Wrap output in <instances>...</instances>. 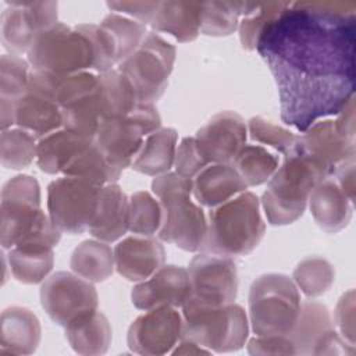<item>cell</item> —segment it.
I'll return each mask as SVG.
<instances>
[{"instance_id":"cell-1","label":"cell","mask_w":356,"mask_h":356,"mask_svg":"<svg viewBox=\"0 0 356 356\" xmlns=\"http://www.w3.org/2000/svg\"><path fill=\"white\" fill-rule=\"evenodd\" d=\"M356 4L286 1L256 50L274 76L281 120L305 132L355 97Z\"/></svg>"},{"instance_id":"cell-2","label":"cell","mask_w":356,"mask_h":356,"mask_svg":"<svg viewBox=\"0 0 356 356\" xmlns=\"http://www.w3.org/2000/svg\"><path fill=\"white\" fill-rule=\"evenodd\" d=\"M264 231L260 200L254 193L245 191L209 211L200 250L225 257L245 256L256 249Z\"/></svg>"},{"instance_id":"cell-3","label":"cell","mask_w":356,"mask_h":356,"mask_svg":"<svg viewBox=\"0 0 356 356\" xmlns=\"http://www.w3.org/2000/svg\"><path fill=\"white\" fill-rule=\"evenodd\" d=\"M298 138V136H296ZM325 172L310 160L296 142L284 154V161L267 182L261 206L271 225H286L296 221L306 210L312 189Z\"/></svg>"},{"instance_id":"cell-4","label":"cell","mask_w":356,"mask_h":356,"mask_svg":"<svg viewBox=\"0 0 356 356\" xmlns=\"http://www.w3.org/2000/svg\"><path fill=\"white\" fill-rule=\"evenodd\" d=\"M152 191L161 206L159 238L186 252L200 250L207 231V217L203 209L191 200L192 179L170 171L153 179Z\"/></svg>"},{"instance_id":"cell-5","label":"cell","mask_w":356,"mask_h":356,"mask_svg":"<svg viewBox=\"0 0 356 356\" xmlns=\"http://www.w3.org/2000/svg\"><path fill=\"white\" fill-rule=\"evenodd\" d=\"M182 337L218 353L241 349L249 334L246 312L236 303L209 306L189 298L182 305Z\"/></svg>"},{"instance_id":"cell-6","label":"cell","mask_w":356,"mask_h":356,"mask_svg":"<svg viewBox=\"0 0 356 356\" xmlns=\"http://www.w3.org/2000/svg\"><path fill=\"white\" fill-rule=\"evenodd\" d=\"M300 307L299 289L285 274L257 277L249 291V318L257 337L288 335Z\"/></svg>"},{"instance_id":"cell-7","label":"cell","mask_w":356,"mask_h":356,"mask_svg":"<svg viewBox=\"0 0 356 356\" xmlns=\"http://www.w3.org/2000/svg\"><path fill=\"white\" fill-rule=\"evenodd\" d=\"M26 54L32 70L56 75L76 74L95 67L89 38L78 26L63 22L40 32Z\"/></svg>"},{"instance_id":"cell-8","label":"cell","mask_w":356,"mask_h":356,"mask_svg":"<svg viewBox=\"0 0 356 356\" xmlns=\"http://www.w3.org/2000/svg\"><path fill=\"white\" fill-rule=\"evenodd\" d=\"M161 128V118L154 104L138 103L125 117L103 120L95 135V143L118 172L129 167L145 138Z\"/></svg>"},{"instance_id":"cell-9","label":"cell","mask_w":356,"mask_h":356,"mask_svg":"<svg viewBox=\"0 0 356 356\" xmlns=\"http://www.w3.org/2000/svg\"><path fill=\"white\" fill-rule=\"evenodd\" d=\"M0 242L11 249L29 239L50 217L40 209V186L31 175H15L1 189Z\"/></svg>"},{"instance_id":"cell-10","label":"cell","mask_w":356,"mask_h":356,"mask_svg":"<svg viewBox=\"0 0 356 356\" xmlns=\"http://www.w3.org/2000/svg\"><path fill=\"white\" fill-rule=\"evenodd\" d=\"M175 61V47L156 32H147L140 46L117 70L131 82L138 103L154 104L167 85Z\"/></svg>"},{"instance_id":"cell-11","label":"cell","mask_w":356,"mask_h":356,"mask_svg":"<svg viewBox=\"0 0 356 356\" xmlns=\"http://www.w3.org/2000/svg\"><path fill=\"white\" fill-rule=\"evenodd\" d=\"M100 185L75 177H61L47 186V211L53 224L67 234L89 231L95 218Z\"/></svg>"},{"instance_id":"cell-12","label":"cell","mask_w":356,"mask_h":356,"mask_svg":"<svg viewBox=\"0 0 356 356\" xmlns=\"http://www.w3.org/2000/svg\"><path fill=\"white\" fill-rule=\"evenodd\" d=\"M40 303L47 316L65 328L76 318L97 310L99 298L90 281L74 271H57L43 281Z\"/></svg>"},{"instance_id":"cell-13","label":"cell","mask_w":356,"mask_h":356,"mask_svg":"<svg viewBox=\"0 0 356 356\" xmlns=\"http://www.w3.org/2000/svg\"><path fill=\"white\" fill-rule=\"evenodd\" d=\"M191 298L209 306L234 303L238 293V273L232 257L199 253L189 263Z\"/></svg>"},{"instance_id":"cell-14","label":"cell","mask_w":356,"mask_h":356,"mask_svg":"<svg viewBox=\"0 0 356 356\" xmlns=\"http://www.w3.org/2000/svg\"><path fill=\"white\" fill-rule=\"evenodd\" d=\"M56 1H11L1 14V42L10 54L26 53L36 36L57 24Z\"/></svg>"},{"instance_id":"cell-15","label":"cell","mask_w":356,"mask_h":356,"mask_svg":"<svg viewBox=\"0 0 356 356\" xmlns=\"http://www.w3.org/2000/svg\"><path fill=\"white\" fill-rule=\"evenodd\" d=\"M182 337V316L175 307L146 310L128 328V348L139 355H165Z\"/></svg>"},{"instance_id":"cell-16","label":"cell","mask_w":356,"mask_h":356,"mask_svg":"<svg viewBox=\"0 0 356 356\" xmlns=\"http://www.w3.org/2000/svg\"><path fill=\"white\" fill-rule=\"evenodd\" d=\"M296 146L313 160L327 177L335 170L355 160L356 142L345 138L335 127L334 120H318L296 138Z\"/></svg>"},{"instance_id":"cell-17","label":"cell","mask_w":356,"mask_h":356,"mask_svg":"<svg viewBox=\"0 0 356 356\" xmlns=\"http://www.w3.org/2000/svg\"><path fill=\"white\" fill-rule=\"evenodd\" d=\"M248 125L235 111H221L213 115L196 132L197 146L204 159L211 163L231 164L246 145Z\"/></svg>"},{"instance_id":"cell-18","label":"cell","mask_w":356,"mask_h":356,"mask_svg":"<svg viewBox=\"0 0 356 356\" xmlns=\"http://www.w3.org/2000/svg\"><path fill=\"white\" fill-rule=\"evenodd\" d=\"M191 295L192 286L188 270L168 264L160 267L147 280L138 282L131 292V299L135 307L146 312L161 306L182 307Z\"/></svg>"},{"instance_id":"cell-19","label":"cell","mask_w":356,"mask_h":356,"mask_svg":"<svg viewBox=\"0 0 356 356\" xmlns=\"http://www.w3.org/2000/svg\"><path fill=\"white\" fill-rule=\"evenodd\" d=\"M164 246L152 236H127L114 248L115 270L132 282L147 280L164 266Z\"/></svg>"},{"instance_id":"cell-20","label":"cell","mask_w":356,"mask_h":356,"mask_svg":"<svg viewBox=\"0 0 356 356\" xmlns=\"http://www.w3.org/2000/svg\"><path fill=\"white\" fill-rule=\"evenodd\" d=\"M15 125L42 139L63 128L61 107L46 89L29 79L28 90L15 103Z\"/></svg>"},{"instance_id":"cell-21","label":"cell","mask_w":356,"mask_h":356,"mask_svg":"<svg viewBox=\"0 0 356 356\" xmlns=\"http://www.w3.org/2000/svg\"><path fill=\"white\" fill-rule=\"evenodd\" d=\"M248 189L232 164L211 163L192 179L195 199L206 207H217Z\"/></svg>"},{"instance_id":"cell-22","label":"cell","mask_w":356,"mask_h":356,"mask_svg":"<svg viewBox=\"0 0 356 356\" xmlns=\"http://www.w3.org/2000/svg\"><path fill=\"white\" fill-rule=\"evenodd\" d=\"M129 197L117 182L102 186L97 210L89 227V234L103 242L120 239L128 228Z\"/></svg>"},{"instance_id":"cell-23","label":"cell","mask_w":356,"mask_h":356,"mask_svg":"<svg viewBox=\"0 0 356 356\" xmlns=\"http://www.w3.org/2000/svg\"><path fill=\"white\" fill-rule=\"evenodd\" d=\"M307 203L314 221L325 232L335 234L350 221V200L332 177L324 178L312 189Z\"/></svg>"},{"instance_id":"cell-24","label":"cell","mask_w":356,"mask_h":356,"mask_svg":"<svg viewBox=\"0 0 356 356\" xmlns=\"http://www.w3.org/2000/svg\"><path fill=\"white\" fill-rule=\"evenodd\" d=\"M40 323L33 312L11 306L1 313L0 355H31L40 342Z\"/></svg>"},{"instance_id":"cell-25","label":"cell","mask_w":356,"mask_h":356,"mask_svg":"<svg viewBox=\"0 0 356 356\" xmlns=\"http://www.w3.org/2000/svg\"><path fill=\"white\" fill-rule=\"evenodd\" d=\"M334 330L330 310L316 300L300 302L299 313L288 338L293 343L296 355H314L321 339Z\"/></svg>"},{"instance_id":"cell-26","label":"cell","mask_w":356,"mask_h":356,"mask_svg":"<svg viewBox=\"0 0 356 356\" xmlns=\"http://www.w3.org/2000/svg\"><path fill=\"white\" fill-rule=\"evenodd\" d=\"M95 139L65 128L57 129L38 142L36 163L46 174H63L64 168Z\"/></svg>"},{"instance_id":"cell-27","label":"cell","mask_w":356,"mask_h":356,"mask_svg":"<svg viewBox=\"0 0 356 356\" xmlns=\"http://www.w3.org/2000/svg\"><path fill=\"white\" fill-rule=\"evenodd\" d=\"M200 13L202 3L197 1H160L150 26L178 42H192L200 33Z\"/></svg>"},{"instance_id":"cell-28","label":"cell","mask_w":356,"mask_h":356,"mask_svg":"<svg viewBox=\"0 0 356 356\" xmlns=\"http://www.w3.org/2000/svg\"><path fill=\"white\" fill-rule=\"evenodd\" d=\"M29 63L18 54H3L0 61V125L1 131L15 124V103L28 90Z\"/></svg>"},{"instance_id":"cell-29","label":"cell","mask_w":356,"mask_h":356,"mask_svg":"<svg viewBox=\"0 0 356 356\" xmlns=\"http://www.w3.org/2000/svg\"><path fill=\"white\" fill-rule=\"evenodd\" d=\"M178 134L174 128H159L149 134L131 167L146 175H161L174 167Z\"/></svg>"},{"instance_id":"cell-30","label":"cell","mask_w":356,"mask_h":356,"mask_svg":"<svg viewBox=\"0 0 356 356\" xmlns=\"http://www.w3.org/2000/svg\"><path fill=\"white\" fill-rule=\"evenodd\" d=\"M111 325L99 310H93L65 327V337L79 355H103L111 343Z\"/></svg>"},{"instance_id":"cell-31","label":"cell","mask_w":356,"mask_h":356,"mask_svg":"<svg viewBox=\"0 0 356 356\" xmlns=\"http://www.w3.org/2000/svg\"><path fill=\"white\" fill-rule=\"evenodd\" d=\"M70 266L79 277L90 282H102L115 268L114 250L103 241L86 239L74 249Z\"/></svg>"},{"instance_id":"cell-32","label":"cell","mask_w":356,"mask_h":356,"mask_svg":"<svg viewBox=\"0 0 356 356\" xmlns=\"http://www.w3.org/2000/svg\"><path fill=\"white\" fill-rule=\"evenodd\" d=\"M13 277L22 284H39L47 278L54 264L53 248L18 245L8 250Z\"/></svg>"},{"instance_id":"cell-33","label":"cell","mask_w":356,"mask_h":356,"mask_svg":"<svg viewBox=\"0 0 356 356\" xmlns=\"http://www.w3.org/2000/svg\"><path fill=\"white\" fill-rule=\"evenodd\" d=\"M97 79L103 120L125 117L135 108L138 104L136 93L127 76L117 68L100 72Z\"/></svg>"},{"instance_id":"cell-34","label":"cell","mask_w":356,"mask_h":356,"mask_svg":"<svg viewBox=\"0 0 356 356\" xmlns=\"http://www.w3.org/2000/svg\"><path fill=\"white\" fill-rule=\"evenodd\" d=\"M256 3L249 1H206L202 3L200 33L207 36H228L234 33L241 18L249 15Z\"/></svg>"},{"instance_id":"cell-35","label":"cell","mask_w":356,"mask_h":356,"mask_svg":"<svg viewBox=\"0 0 356 356\" xmlns=\"http://www.w3.org/2000/svg\"><path fill=\"white\" fill-rule=\"evenodd\" d=\"M61 114L63 128L95 139L97 128L103 120L99 97V79L95 89L63 106Z\"/></svg>"},{"instance_id":"cell-36","label":"cell","mask_w":356,"mask_h":356,"mask_svg":"<svg viewBox=\"0 0 356 356\" xmlns=\"http://www.w3.org/2000/svg\"><path fill=\"white\" fill-rule=\"evenodd\" d=\"M246 186H257L274 175L280 161L278 157L259 145H245L231 163Z\"/></svg>"},{"instance_id":"cell-37","label":"cell","mask_w":356,"mask_h":356,"mask_svg":"<svg viewBox=\"0 0 356 356\" xmlns=\"http://www.w3.org/2000/svg\"><path fill=\"white\" fill-rule=\"evenodd\" d=\"M63 175L82 178L100 186L117 182L121 177V174L110 165L95 140L74 157V160L64 168Z\"/></svg>"},{"instance_id":"cell-38","label":"cell","mask_w":356,"mask_h":356,"mask_svg":"<svg viewBox=\"0 0 356 356\" xmlns=\"http://www.w3.org/2000/svg\"><path fill=\"white\" fill-rule=\"evenodd\" d=\"M335 281L332 264L318 256L303 259L293 270V282L307 298L325 293Z\"/></svg>"},{"instance_id":"cell-39","label":"cell","mask_w":356,"mask_h":356,"mask_svg":"<svg viewBox=\"0 0 356 356\" xmlns=\"http://www.w3.org/2000/svg\"><path fill=\"white\" fill-rule=\"evenodd\" d=\"M36 138L25 129L8 128L1 131L0 159L6 168L22 170L36 159Z\"/></svg>"},{"instance_id":"cell-40","label":"cell","mask_w":356,"mask_h":356,"mask_svg":"<svg viewBox=\"0 0 356 356\" xmlns=\"http://www.w3.org/2000/svg\"><path fill=\"white\" fill-rule=\"evenodd\" d=\"M100 25L111 35L118 50L120 63L129 57L147 35L146 25L118 13H110L106 15Z\"/></svg>"},{"instance_id":"cell-41","label":"cell","mask_w":356,"mask_h":356,"mask_svg":"<svg viewBox=\"0 0 356 356\" xmlns=\"http://www.w3.org/2000/svg\"><path fill=\"white\" fill-rule=\"evenodd\" d=\"M161 227V206L149 192L138 191L129 197L128 228L131 232L152 236Z\"/></svg>"},{"instance_id":"cell-42","label":"cell","mask_w":356,"mask_h":356,"mask_svg":"<svg viewBox=\"0 0 356 356\" xmlns=\"http://www.w3.org/2000/svg\"><path fill=\"white\" fill-rule=\"evenodd\" d=\"M286 1H270L256 4L253 11L239 21V39L245 50H256V44L264 26L285 7Z\"/></svg>"},{"instance_id":"cell-43","label":"cell","mask_w":356,"mask_h":356,"mask_svg":"<svg viewBox=\"0 0 356 356\" xmlns=\"http://www.w3.org/2000/svg\"><path fill=\"white\" fill-rule=\"evenodd\" d=\"M90 40L93 53H95V67L93 70L106 72L113 70L114 65H118V50L111 38V35L99 24H81L76 25Z\"/></svg>"},{"instance_id":"cell-44","label":"cell","mask_w":356,"mask_h":356,"mask_svg":"<svg viewBox=\"0 0 356 356\" xmlns=\"http://www.w3.org/2000/svg\"><path fill=\"white\" fill-rule=\"evenodd\" d=\"M248 131L253 140L271 146L282 154L289 152L296 142V135L289 129L263 117H252L248 122Z\"/></svg>"},{"instance_id":"cell-45","label":"cell","mask_w":356,"mask_h":356,"mask_svg":"<svg viewBox=\"0 0 356 356\" xmlns=\"http://www.w3.org/2000/svg\"><path fill=\"white\" fill-rule=\"evenodd\" d=\"M210 163L202 154L195 138H184L177 146L174 168L175 172L193 179Z\"/></svg>"},{"instance_id":"cell-46","label":"cell","mask_w":356,"mask_h":356,"mask_svg":"<svg viewBox=\"0 0 356 356\" xmlns=\"http://www.w3.org/2000/svg\"><path fill=\"white\" fill-rule=\"evenodd\" d=\"M334 325L338 327L339 335L355 346V292L349 289L345 292L334 312Z\"/></svg>"},{"instance_id":"cell-47","label":"cell","mask_w":356,"mask_h":356,"mask_svg":"<svg viewBox=\"0 0 356 356\" xmlns=\"http://www.w3.org/2000/svg\"><path fill=\"white\" fill-rule=\"evenodd\" d=\"M250 355H296L293 343L288 335L257 337L252 338L248 343Z\"/></svg>"},{"instance_id":"cell-48","label":"cell","mask_w":356,"mask_h":356,"mask_svg":"<svg viewBox=\"0 0 356 356\" xmlns=\"http://www.w3.org/2000/svg\"><path fill=\"white\" fill-rule=\"evenodd\" d=\"M159 3L160 1H108L107 7L118 14L121 13L136 18L143 25H150Z\"/></svg>"},{"instance_id":"cell-49","label":"cell","mask_w":356,"mask_h":356,"mask_svg":"<svg viewBox=\"0 0 356 356\" xmlns=\"http://www.w3.org/2000/svg\"><path fill=\"white\" fill-rule=\"evenodd\" d=\"M332 178L338 184V186L342 189V192L346 195V197L353 203L355 200V160H349L343 164H341L335 172L332 174Z\"/></svg>"},{"instance_id":"cell-50","label":"cell","mask_w":356,"mask_h":356,"mask_svg":"<svg viewBox=\"0 0 356 356\" xmlns=\"http://www.w3.org/2000/svg\"><path fill=\"white\" fill-rule=\"evenodd\" d=\"M337 129L348 139L355 140L356 127H355V97L348 102V104L337 114L334 120Z\"/></svg>"},{"instance_id":"cell-51","label":"cell","mask_w":356,"mask_h":356,"mask_svg":"<svg viewBox=\"0 0 356 356\" xmlns=\"http://www.w3.org/2000/svg\"><path fill=\"white\" fill-rule=\"evenodd\" d=\"M174 355H202V353H210L207 348L191 341V339H181L179 343L175 345V349L171 350Z\"/></svg>"}]
</instances>
